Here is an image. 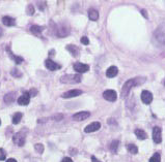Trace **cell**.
Wrapping results in <instances>:
<instances>
[{
  "label": "cell",
  "mask_w": 165,
  "mask_h": 162,
  "mask_svg": "<svg viewBox=\"0 0 165 162\" xmlns=\"http://www.w3.org/2000/svg\"><path fill=\"white\" fill-rule=\"evenodd\" d=\"M145 78H135V79H131V80L127 81L122 88V97L123 98L127 97L128 94L130 93V91L133 89L135 86H138V85L145 83Z\"/></svg>",
  "instance_id": "cell-1"
},
{
  "label": "cell",
  "mask_w": 165,
  "mask_h": 162,
  "mask_svg": "<svg viewBox=\"0 0 165 162\" xmlns=\"http://www.w3.org/2000/svg\"><path fill=\"white\" fill-rule=\"evenodd\" d=\"M60 82L63 84H76L81 82L80 74H66L60 78Z\"/></svg>",
  "instance_id": "cell-2"
},
{
  "label": "cell",
  "mask_w": 165,
  "mask_h": 162,
  "mask_svg": "<svg viewBox=\"0 0 165 162\" xmlns=\"http://www.w3.org/2000/svg\"><path fill=\"white\" fill-rule=\"evenodd\" d=\"M25 139H26L25 130H21L20 132L16 133V134L14 135V137H13V140H14V143L19 147L24 146V144H25Z\"/></svg>",
  "instance_id": "cell-3"
},
{
  "label": "cell",
  "mask_w": 165,
  "mask_h": 162,
  "mask_svg": "<svg viewBox=\"0 0 165 162\" xmlns=\"http://www.w3.org/2000/svg\"><path fill=\"white\" fill-rule=\"evenodd\" d=\"M56 34L58 37H66L70 34V27L67 24H60L57 28H56Z\"/></svg>",
  "instance_id": "cell-4"
},
{
  "label": "cell",
  "mask_w": 165,
  "mask_h": 162,
  "mask_svg": "<svg viewBox=\"0 0 165 162\" xmlns=\"http://www.w3.org/2000/svg\"><path fill=\"white\" fill-rule=\"evenodd\" d=\"M103 97L108 101H115L117 98V94L114 90H106L103 93Z\"/></svg>",
  "instance_id": "cell-5"
},
{
  "label": "cell",
  "mask_w": 165,
  "mask_h": 162,
  "mask_svg": "<svg viewBox=\"0 0 165 162\" xmlns=\"http://www.w3.org/2000/svg\"><path fill=\"white\" fill-rule=\"evenodd\" d=\"M74 69L78 73H84L86 71H88L90 69V66L87 65V64L84 63H80V62H77V63L74 64Z\"/></svg>",
  "instance_id": "cell-6"
},
{
  "label": "cell",
  "mask_w": 165,
  "mask_h": 162,
  "mask_svg": "<svg viewBox=\"0 0 165 162\" xmlns=\"http://www.w3.org/2000/svg\"><path fill=\"white\" fill-rule=\"evenodd\" d=\"M153 139L156 144H160L162 140V136H161V128L159 126L154 127L153 129Z\"/></svg>",
  "instance_id": "cell-7"
},
{
  "label": "cell",
  "mask_w": 165,
  "mask_h": 162,
  "mask_svg": "<svg viewBox=\"0 0 165 162\" xmlns=\"http://www.w3.org/2000/svg\"><path fill=\"white\" fill-rule=\"evenodd\" d=\"M101 128V123L100 122H92V123H90V125H87L86 127H85L84 131L86 133H90V132H94V131L99 130Z\"/></svg>",
  "instance_id": "cell-8"
},
{
  "label": "cell",
  "mask_w": 165,
  "mask_h": 162,
  "mask_svg": "<svg viewBox=\"0 0 165 162\" xmlns=\"http://www.w3.org/2000/svg\"><path fill=\"white\" fill-rule=\"evenodd\" d=\"M141 100H142V102L145 103V104H149V103L153 101V94H152L149 91H147V90L142 91Z\"/></svg>",
  "instance_id": "cell-9"
},
{
  "label": "cell",
  "mask_w": 165,
  "mask_h": 162,
  "mask_svg": "<svg viewBox=\"0 0 165 162\" xmlns=\"http://www.w3.org/2000/svg\"><path fill=\"white\" fill-rule=\"evenodd\" d=\"M45 65H46L47 69H49V70H51V71L58 70V69L61 68V66H60L59 64L55 63L54 61H52V60H50V59H47L46 61H45Z\"/></svg>",
  "instance_id": "cell-10"
},
{
  "label": "cell",
  "mask_w": 165,
  "mask_h": 162,
  "mask_svg": "<svg viewBox=\"0 0 165 162\" xmlns=\"http://www.w3.org/2000/svg\"><path fill=\"white\" fill-rule=\"evenodd\" d=\"M90 116V112H79L77 114L73 115V120H75V121H83V120H86Z\"/></svg>",
  "instance_id": "cell-11"
},
{
  "label": "cell",
  "mask_w": 165,
  "mask_h": 162,
  "mask_svg": "<svg viewBox=\"0 0 165 162\" xmlns=\"http://www.w3.org/2000/svg\"><path fill=\"white\" fill-rule=\"evenodd\" d=\"M81 94H82L81 90L74 89V90H70V91H68V92H64L61 96L63 98H71V97H76V96H79V95H81Z\"/></svg>",
  "instance_id": "cell-12"
},
{
  "label": "cell",
  "mask_w": 165,
  "mask_h": 162,
  "mask_svg": "<svg viewBox=\"0 0 165 162\" xmlns=\"http://www.w3.org/2000/svg\"><path fill=\"white\" fill-rule=\"evenodd\" d=\"M30 100V95L28 92H24L23 95L20 96L18 98V103L20 105H27Z\"/></svg>",
  "instance_id": "cell-13"
},
{
  "label": "cell",
  "mask_w": 165,
  "mask_h": 162,
  "mask_svg": "<svg viewBox=\"0 0 165 162\" xmlns=\"http://www.w3.org/2000/svg\"><path fill=\"white\" fill-rule=\"evenodd\" d=\"M66 49H67V50L71 53L72 56H74V57H77V56L79 55V52H80L79 48H78V47H76L75 44H68Z\"/></svg>",
  "instance_id": "cell-14"
},
{
  "label": "cell",
  "mask_w": 165,
  "mask_h": 162,
  "mask_svg": "<svg viewBox=\"0 0 165 162\" xmlns=\"http://www.w3.org/2000/svg\"><path fill=\"white\" fill-rule=\"evenodd\" d=\"M117 73H118V69H117L116 66H110L109 68L106 70V75H107V78H114Z\"/></svg>",
  "instance_id": "cell-15"
},
{
  "label": "cell",
  "mask_w": 165,
  "mask_h": 162,
  "mask_svg": "<svg viewBox=\"0 0 165 162\" xmlns=\"http://www.w3.org/2000/svg\"><path fill=\"white\" fill-rule=\"evenodd\" d=\"M2 23L4 24L5 26H14L15 24H16V21H15V19L11 18V17H3L2 19Z\"/></svg>",
  "instance_id": "cell-16"
},
{
  "label": "cell",
  "mask_w": 165,
  "mask_h": 162,
  "mask_svg": "<svg viewBox=\"0 0 165 162\" xmlns=\"http://www.w3.org/2000/svg\"><path fill=\"white\" fill-rule=\"evenodd\" d=\"M88 18L92 21H97L99 19V13L97 12L96 9L90 8V10H88Z\"/></svg>",
  "instance_id": "cell-17"
},
{
  "label": "cell",
  "mask_w": 165,
  "mask_h": 162,
  "mask_svg": "<svg viewBox=\"0 0 165 162\" xmlns=\"http://www.w3.org/2000/svg\"><path fill=\"white\" fill-rule=\"evenodd\" d=\"M43 30H44V28L42 27V26H39V25H32L31 27H30V31L35 35H39Z\"/></svg>",
  "instance_id": "cell-18"
},
{
  "label": "cell",
  "mask_w": 165,
  "mask_h": 162,
  "mask_svg": "<svg viewBox=\"0 0 165 162\" xmlns=\"http://www.w3.org/2000/svg\"><path fill=\"white\" fill-rule=\"evenodd\" d=\"M15 97H16V93H15V92L7 93V94H5V96H4V101L6 103H11L15 100Z\"/></svg>",
  "instance_id": "cell-19"
},
{
  "label": "cell",
  "mask_w": 165,
  "mask_h": 162,
  "mask_svg": "<svg viewBox=\"0 0 165 162\" xmlns=\"http://www.w3.org/2000/svg\"><path fill=\"white\" fill-rule=\"evenodd\" d=\"M7 52H8V55L11 56V57L14 59V61H15V63H17V64H21L22 62L24 61L23 60V58L22 57H19V56H15L14 54H13L12 52H11V50H8V48H7Z\"/></svg>",
  "instance_id": "cell-20"
},
{
  "label": "cell",
  "mask_w": 165,
  "mask_h": 162,
  "mask_svg": "<svg viewBox=\"0 0 165 162\" xmlns=\"http://www.w3.org/2000/svg\"><path fill=\"white\" fill-rule=\"evenodd\" d=\"M135 135L137 136V138H139V139H145L147 137V133L145 132V131L142 130V129H136L135 130Z\"/></svg>",
  "instance_id": "cell-21"
},
{
  "label": "cell",
  "mask_w": 165,
  "mask_h": 162,
  "mask_svg": "<svg viewBox=\"0 0 165 162\" xmlns=\"http://www.w3.org/2000/svg\"><path fill=\"white\" fill-rule=\"evenodd\" d=\"M22 117H23V115L21 114V113H16V114L14 115V117H13V123H14V124L20 123Z\"/></svg>",
  "instance_id": "cell-22"
},
{
  "label": "cell",
  "mask_w": 165,
  "mask_h": 162,
  "mask_svg": "<svg viewBox=\"0 0 165 162\" xmlns=\"http://www.w3.org/2000/svg\"><path fill=\"white\" fill-rule=\"evenodd\" d=\"M127 149H128L129 152H130V153H132V154H137L138 153V148L133 144L128 145V146H127Z\"/></svg>",
  "instance_id": "cell-23"
},
{
  "label": "cell",
  "mask_w": 165,
  "mask_h": 162,
  "mask_svg": "<svg viewBox=\"0 0 165 162\" xmlns=\"http://www.w3.org/2000/svg\"><path fill=\"white\" fill-rule=\"evenodd\" d=\"M149 162H161V156L159 153H155L149 159Z\"/></svg>",
  "instance_id": "cell-24"
},
{
  "label": "cell",
  "mask_w": 165,
  "mask_h": 162,
  "mask_svg": "<svg viewBox=\"0 0 165 162\" xmlns=\"http://www.w3.org/2000/svg\"><path fill=\"white\" fill-rule=\"evenodd\" d=\"M117 148H118V140H113L110 145V150L112 151L113 153H116Z\"/></svg>",
  "instance_id": "cell-25"
},
{
  "label": "cell",
  "mask_w": 165,
  "mask_h": 162,
  "mask_svg": "<svg viewBox=\"0 0 165 162\" xmlns=\"http://www.w3.org/2000/svg\"><path fill=\"white\" fill-rule=\"evenodd\" d=\"M11 74H12L14 78H20V76H22V72H21L20 70H18L17 68H13L12 71H11Z\"/></svg>",
  "instance_id": "cell-26"
},
{
  "label": "cell",
  "mask_w": 165,
  "mask_h": 162,
  "mask_svg": "<svg viewBox=\"0 0 165 162\" xmlns=\"http://www.w3.org/2000/svg\"><path fill=\"white\" fill-rule=\"evenodd\" d=\"M26 13H27V15H29V16H32V15L35 14V6L32 4H29L27 6V8H26Z\"/></svg>",
  "instance_id": "cell-27"
},
{
  "label": "cell",
  "mask_w": 165,
  "mask_h": 162,
  "mask_svg": "<svg viewBox=\"0 0 165 162\" xmlns=\"http://www.w3.org/2000/svg\"><path fill=\"white\" fill-rule=\"evenodd\" d=\"M35 149L37 153H39V154H42L44 152V146L42 144H37L35 146Z\"/></svg>",
  "instance_id": "cell-28"
},
{
  "label": "cell",
  "mask_w": 165,
  "mask_h": 162,
  "mask_svg": "<svg viewBox=\"0 0 165 162\" xmlns=\"http://www.w3.org/2000/svg\"><path fill=\"white\" fill-rule=\"evenodd\" d=\"M37 5L39 10H44V9L46 8V2H37Z\"/></svg>",
  "instance_id": "cell-29"
},
{
  "label": "cell",
  "mask_w": 165,
  "mask_h": 162,
  "mask_svg": "<svg viewBox=\"0 0 165 162\" xmlns=\"http://www.w3.org/2000/svg\"><path fill=\"white\" fill-rule=\"evenodd\" d=\"M29 95H30V97H35V96H37V89H35V88H32L31 90H30L29 92Z\"/></svg>",
  "instance_id": "cell-30"
},
{
  "label": "cell",
  "mask_w": 165,
  "mask_h": 162,
  "mask_svg": "<svg viewBox=\"0 0 165 162\" xmlns=\"http://www.w3.org/2000/svg\"><path fill=\"white\" fill-rule=\"evenodd\" d=\"M5 157H6V154H5L4 150H3V149L0 148V160L2 161V160H4V159H5Z\"/></svg>",
  "instance_id": "cell-31"
},
{
  "label": "cell",
  "mask_w": 165,
  "mask_h": 162,
  "mask_svg": "<svg viewBox=\"0 0 165 162\" xmlns=\"http://www.w3.org/2000/svg\"><path fill=\"white\" fill-rule=\"evenodd\" d=\"M81 42H82L83 44H85V46L90 44V40H88V38H87L86 36H83L82 38H81Z\"/></svg>",
  "instance_id": "cell-32"
},
{
  "label": "cell",
  "mask_w": 165,
  "mask_h": 162,
  "mask_svg": "<svg viewBox=\"0 0 165 162\" xmlns=\"http://www.w3.org/2000/svg\"><path fill=\"white\" fill-rule=\"evenodd\" d=\"M61 162H73V160H72L71 158H69V157H64L63 159L61 160Z\"/></svg>",
  "instance_id": "cell-33"
},
{
  "label": "cell",
  "mask_w": 165,
  "mask_h": 162,
  "mask_svg": "<svg viewBox=\"0 0 165 162\" xmlns=\"http://www.w3.org/2000/svg\"><path fill=\"white\" fill-rule=\"evenodd\" d=\"M92 162H101L99 159H97L94 156H92Z\"/></svg>",
  "instance_id": "cell-34"
},
{
  "label": "cell",
  "mask_w": 165,
  "mask_h": 162,
  "mask_svg": "<svg viewBox=\"0 0 165 162\" xmlns=\"http://www.w3.org/2000/svg\"><path fill=\"white\" fill-rule=\"evenodd\" d=\"M6 162H17V160L14 159V158H9L8 160H6Z\"/></svg>",
  "instance_id": "cell-35"
},
{
  "label": "cell",
  "mask_w": 165,
  "mask_h": 162,
  "mask_svg": "<svg viewBox=\"0 0 165 162\" xmlns=\"http://www.w3.org/2000/svg\"><path fill=\"white\" fill-rule=\"evenodd\" d=\"M141 13H142V15H143V16L145 17V18H147V13H145V9H143V10H141Z\"/></svg>",
  "instance_id": "cell-36"
},
{
  "label": "cell",
  "mask_w": 165,
  "mask_h": 162,
  "mask_svg": "<svg viewBox=\"0 0 165 162\" xmlns=\"http://www.w3.org/2000/svg\"><path fill=\"white\" fill-rule=\"evenodd\" d=\"M2 34H3V29L1 27H0V37L2 36Z\"/></svg>",
  "instance_id": "cell-37"
},
{
  "label": "cell",
  "mask_w": 165,
  "mask_h": 162,
  "mask_svg": "<svg viewBox=\"0 0 165 162\" xmlns=\"http://www.w3.org/2000/svg\"><path fill=\"white\" fill-rule=\"evenodd\" d=\"M0 124H1V121H0Z\"/></svg>",
  "instance_id": "cell-38"
}]
</instances>
